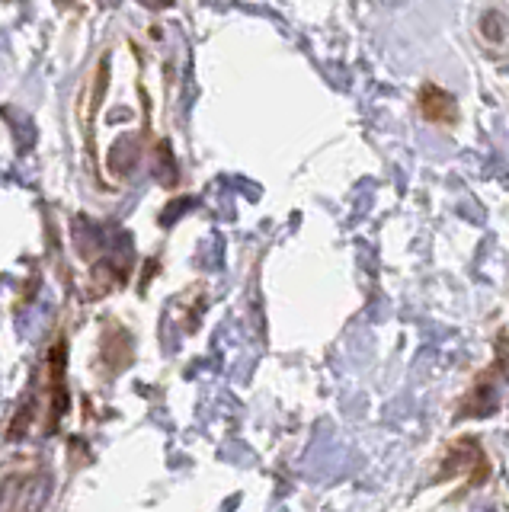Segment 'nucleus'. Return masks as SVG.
<instances>
[{"label":"nucleus","mask_w":509,"mask_h":512,"mask_svg":"<svg viewBox=\"0 0 509 512\" xmlns=\"http://www.w3.org/2000/svg\"><path fill=\"white\" fill-rule=\"evenodd\" d=\"M420 103V112L433 122V125H442V128H452L458 122V106L455 100L445 90H439L436 84H426L417 96Z\"/></svg>","instance_id":"f257e3e1"}]
</instances>
